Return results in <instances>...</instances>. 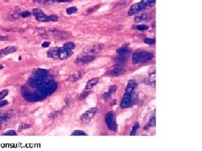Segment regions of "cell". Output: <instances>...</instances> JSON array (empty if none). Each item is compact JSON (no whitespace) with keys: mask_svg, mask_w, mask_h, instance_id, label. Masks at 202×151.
I'll list each match as a JSON object with an SVG mask.
<instances>
[{"mask_svg":"<svg viewBox=\"0 0 202 151\" xmlns=\"http://www.w3.org/2000/svg\"><path fill=\"white\" fill-rule=\"evenodd\" d=\"M75 44L73 43V42H67V43H66V44H64V46H63V47H65V48H67V49H68V50H73L75 48Z\"/></svg>","mask_w":202,"mask_h":151,"instance_id":"44dd1931","label":"cell"},{"mask_svg":"<svg viewBox=\"0 0 202 151\" xmlns=\"http://www.w3.org/2000/svg\"><path fill=\"white\" fill-rule=\"evenodd\" d=\"M155 42H156L155 39H151V38H146L144 40V43H146L147 45H153L155 44Z\"/></svg>","mask_w":202,"mask_h":151,"instance_id":"cb8c5ba5","label":"cell"},{"mask_svg":"<svg viewBox=\"0 0 202 151\" xmlns=\"http://www.w3.org/2000/svg\"><path fill=\"white\" fill-rule=\"evenodd\" d=\"M110 96H111V93L110 92H104V94L102 95V97H103V99H104V100L106 101V100H108V99L110 97Z\"/></svg>","mask_w":202,"mask_h":151,"instance_id":"1f68e13d","label":"cell"},{"mask_svg":"<svg viewBox=\"0 0 202 151\" xmlns=\"http://www.w3.org/2000/svg\"><path fill=\"white\" fill-rule=\"evenodd\" d=\"M34 1L39 4H50V3L54 2L53 0H34Z\"/></svg>","mask_w":202,"mask_h":151,"instance_id":"f546056e","label":"cell"},{"mask_svg":"<svg viewBox=\"0 0 202 151\" xmlns=\"http://www.w3.org/2000/svg\"><path fill=\"white\" fill-rule=\"evenodd\" d=\"M77 11H78V8H77L76 7H70L68 8H67V14H74V13H76Z\"/></svg>","mask_w":202,"mask_h":151,"instance_id":"603a6c76","label":"cell"},{"mask_svg":"<svg viewBox=\"0 0 202 151\" xmlns=\"http://www.w3.org/2000/svg\"><path fill=\"white\" fill-rule=\"evenodd\" d=\"M48 20L52 21V22H56L58 20V17L56 15H50L48 16Z\"/></svg>","mask_w":202,"mask_h":151,"instance_id":"83f0119b","label":"cell"},{"mask_svg":"<svg viewBox=\"0 0 202 151\" xmlns=\"http://www.w3.org/2000/svg\"><path fill=\"white\" fill-rule=\"evenodd\" d=\"M16 47L14 46H8L4 48V49H3L0 50V57H4L5 56H7V55H9L11 53H14L16 51Z\"/></svg>","mask_w":202,"mask_h":151,"instance_id":"4fadbf2b","label":"cell"},{"mask_svg":"<svg viewBox=\"0 0 202 151\" xmlns=\"http://www.w3.org/2000/svg\"><path fill=\"white\" fill-rule=\"evenodd\" d=\"M33 14L39 22H49V20H48V16H46L39 8L33 9Z\"/></svg>","mask_w":202,"mask_h":151,"instance_id":"5b68a950","label":"cell"},{"mask_svg":"<svg viewBox=\"0 0 202 151\" xmlns=\"http://www.w3.org/2000/svg\"><path fill=\"white\" fill-rule=\"evenodd\" d=\"M30 15H31V13L30 11H24V12H21V14H20V16L22 18H26Z\"/></svg>","mask_w":202,"mask_h":151,"instance_id":"4dcf8cb0","label":"cell"},{"mask_svg":"<svg viewBox=\"0 0 202 151\" xmlns=\"http://www.w3.org/2000/svg\"><path fill=\"white\" fill-rule=\"evenodd\" d=\"M150 18H151V15L147 14H141L140 16H137V17H136V19H135V22L139 23V22L143 21V20H148Z\"/></svg>","mask_w":202,"mask_h":151,"instance_id":"2e32d148","label":"cell"},{"mask_svg":"<svg viewBox=\"0 0 202 151\" xmlns=\"http://www.w3.org/2000/svg\"><path fill=\"white\" fill-rule=\"evenodd\" d=\"M47 56L53 59H57V47L50 49L47 52Z\"/></svg>","mask_w":202,"mask_h":151,"instance_id":"9a60e30c","label":"cell"},{"mask_svg":"<svg viewBox=\"0 0 202 151\" xmlns=\"http://www.w3.org/2000/svg\"><path fill=\"white\" fill-rule=\"evenodd\" d=\"M84 72H85L84 70H78V72H74V73L72 74V75L69 76L68 80H69V81L71 82H77V81H78V80L81 78V77H83V76L85 74Z\"/></svg>","mask_w":202,"mask_h":151,"instance_id":"9c48e42d","label":"cell"},{"mask_svg":"<svg viewBox=\"0 0 202 151\" xmlns=\"http://www.w3.org/2000/svg\"><path fill=\"white\" fill-rule=\"evenodd\" d=\"M72 56V50L67 49L65 47L57 48V59L67 60Z\"/></svg>","mask_w":202,"mask_h":151,"instance_id":"277c9868","label":"cell"},{"mask_svg":"<svg viewBox=\"0 0 202 151\" xmlns=\"http://www.w3.org/2000/svg\"><path fill=\"white\" fill-rule=\"evenodd\" d=\"M99 78H98V77H95V78H92V79H90V80H89V81H88L87 84H86L85 90H89V89L93 88V87H94V86L99 82Z\"/></svg>","mask_w":202,"mask_h":151,"instance_id":"5bb4252c","label":"cell"},{"mask_svg":"<svg viewBox=\"0 0 202 151\" xmlns=\"http://www.w3.org/2000/svg\"><path fill=\"white\" fill-rule=\"evenodd\" d=\"M94 60V56H84L81 57V58H78L75 60V62L77 64H87L93 61Z\"/></svg>","mask_w":202,"mask_h":151,"instance_id":"30bf717a","label":"cell"},{"mask_svg":"<svg viewBox=\"0 0 202 151\" xmlns=\"http://www.w3.org/2000/svg\"><path fill=\"white\" fill-rule=\"evenodd\" d=\"M49 32H52V33H56V32H58V31H57V30H56V29H50V30H49Z\"/></svg>","mask_w":202,"mask_h":151,"instance_id":"ab89813d","label":"cell"},{"mask_svg":"<svg viewBox=\"0 0 202 151\" xmlns=\"http://www.w3.org/2000/svg\"><path fill=\"white\" fill-rule=\"evenodd\" d=\"M116 89H117V86H116V85H113V86H111L110 87V90H109V92H110L111 94H112V93H114L115 91H116Z\"/></svg>","mask_w":202,"mask_h":151,"instance_id":"836d02e7","label":"cell"},{"mask_svg":"<svg viewBox=\"0 0 202 151\" xmlns=\"http://www.w3.org/2000/svg\"><path fill=\"white\" fill-rule=\"evenodd\" d=\"M3 68H4V66L0 65V70H1V69H3Z\"/></svg>","mask_w":202,"mask_h":151,"instance_id":"b9f144b4","label":"cell"},{"mask_svg":"<svg viewBox=\"0 0 202 151\" xmlns=\"http://www.w3.org/2000/svg\"><path fill=\"white\" fill-rule=\"evenodd\" d=\"M148 25H145V24H142V25H137L136 27V29L137 30H140V31H146L148 30Z\"/></svg>","mask_w":202,"mask_h":151,"instance_id":"7402d4cb","label":"cell"},{"mask_svg":"<svg viewBox=\"0 0 202 151\" xmlns=\"http://www.w3.org/2000/svg\"><path fill=\"white\" fill-rule=\"evenodd\" d=\"M30 128V124H26V123H23L20 125V128H19V131H22L24 129H26V128Z\"/></svg>","mask_w":202,"mask_h":151,"instance_id":"f1b7e54d","label":"cell"},{"mask_svg":"<svg viewBox=\"0 0 202 151\" xmlns=\"http://www.w3.org/2000/svg\"><path fill=\"white\" fill-rule=\"evenodd\" d=\"M155 2L156 0H142L140 3H136V4L131 5L129 12H128V14L130 16H132L135 14H137L139 12H142L146 10V9L152 8L154 6Z\"/></svg>","mask_w":202,"mask_h":151,"instance_id":"6da1fadb","label":"cell"},{"mask_svg":"<svg viewBox=\"0 0 202 151\" xmlns=\"http://www.w3.org/2000/svg\"><path fill=\"white\" fill-rule=\"evenodd\" d=\"M124 72H125V70L122 68V67L115 66L113 69L109 70L106 75L110 76H119L120 75H122V74L124 73Z\"/></svg>","mask_w":202,"mask_h":151,"instance_id":"8992f818","label":"cell"},{"mask_svg":"<svg viewBox=\"0 0 202 151\" xmlns=\"http://www.w3.org/2000/svg\"><path fill=\"white\" fill-rule=\"evenodd\" d=\"M66 102L67 103V106H69L70 104L72 103V99H70L69 97H67L66 98Z\"/></svg>","mask_w":202,"mask_h":151,"instance_id":"8d00e7d4","label":"cell"},{"mask_svg":"<svg viewBox=\"0 0 202 151\" xmlns=\"http://www.w3.org/2000/svg\"><path fill=\"white\" fill-rule=\"evenodd\" d=\"M155 124H156V121H155V116L153 115V116L150 118V120H149V122H148V123H147V127H145L144 128V129H147V128H149V127H155Z\"/></svg>","mask_w":202,"mask_h":151,"instance_id":"e0dca14e","label":"cell"},{"mask_svg":"<svg viewBox=\"0 0 202 151\" xmlns=\"http://www.w3.org/2000/svg\"><path fill=\"white\" fill-rule=\"evenodd\" d=\"M137 88V83L135 80H130L128 82L127 86L126 88V94H132L134 91Z\"/></svg>","mask_w":202,"mask_h":151,"instance_id":"ba28073f","label":"cell"},{"mask_svg":"<svg viewBox=\"0 0 202 151\" xmlns=\"http://www.w3.org/2000/svg\"><path fill=\"white\" fill-rule=\"evenodd\" d=\"M115 103H116V100H113V101L111 102L110 106H113V105H114V104H115Z\"/></svg>","mask_w":202,"mask_h":151,"instance_id":"60d3db41","label":"cell"},{"mask_svg":"<svg viewBox=\"0 0 202 151\" xmlns=\"http://www.w3.org/2000/svg\"><path fill=\"white\" fill-rule=\"evenodd\" d=\"M139 127H140L139 123H136L134 124V126L132 128V130H131V136H133V135H135V134H136V132H137V130H138Z\"/></svg>","mask_w":202,"mask_h":151,"instance_id":"d6986e66","label":"cell"},{"mask_svg":"<svg viewBox=\"0 0 202 151\" xmlns=\"http://www.w3.org/2000/svg\"><path fill=\"white\" fill-rule=\"evenodd\" d=\"M132 104V97H131V94H126L125 93L122 101H121L120 107L122 108H126L130 107Z\"/></svg>","mask_w":202,"mask_h":151,"instance_id":"52a82bcc","label":"cell"},{"mask_svg":"<svg viewBox=\"0 0 202 151\" xmlns=\"http://www.w3.org/2000/svg\"><path fill=\"white\" fill-rule=\"evenodd\" d=\"M11 118V114L9 113H4V114H1L0 115V122H4L9 120V118Z\"/></svg>","mask_w":202,"mask_h":151,"instance_id":"ac0fdd59","label":"cell"},{"mask_svg":"<svg viewBox=\"0 0 202 151\" xmlns=\"http://www.w3.org/2000/svg\"><path fill=\"white\" fill-rule=\"evenodd\" d=\"M3 135H10V136H13V135H17V133H16V132L14 131V130H9V131L5 132V133L3 134Z\"/></svg>","mask_w":202,"mask_h":151,"instance_id":"4316f807","label":"cell"},{"mask_svg":"<svg viewBox=\"0 0 202 151\" xmlns=\"http://www.w3.org/2000/svg\"><path fill=\"white\" fill-rule=\"evenodd\" d=\"M50 42H47V41H46V42H44V43H42V47L43 48H46V47H48L50 46Z\"/></svg>","mask_w":202,"mask_h":151,"instance_id":"74e56055","label":"cell"},{"mask_svg":"<svg viewBox=\"0 0 202 151\" xmlns=\"http://www.w3.org/2000/svg\"><path fill=\"white\" fill-rule=\"evenodd\" d=\"M7 104H8V102L6 100H1V101H0V108L4 107V106H6Z\"/></svg>","mask_w":202,"mask_h":151,"instance_id":"e575fe53","label":"cell"},{"mask_svg":"<svg viewBox=\"0 0 202 151\" xmlns=\"http://www.w3.org/2000/svg\"><path fill=\"white\" fill-rule=\"evenodd\" d=\"M98 109L97 108H92L90 109H88V111H86L82 115L81 117V121L83 123H88L91 121V119L94 117V115L97 112Z\"/></svg>","mask_w":202,"mask_h":151,"instance_id":"3957f363","label":"cell"},{"mask_svg":"<svg viewBox=\"0 0 202 151\" xmlns=\"http://www.w3.org/2000/svg\"><path fill=\"white\" fill-rule=\"evenodd\" d=\"M20 9L19 8H15L14 10L11 11L10 13H9V19L10 21H14V20H18L19 18L20 17Z\"/></svg>","mask_w":202,"mask_h":151,"instance_id":"8fae6325","label":"cell"},{"mask_svg":"<svg viewBox=\"0 0 202 151\" xmlns=\"http://www.w3.org/2000/svg\"><path fill=\"white\" fill-rule=\"evenodd\" d=\"M104 48V45L103 44H96V45H94V46H92L91 47H89L88 50V52L90 54H98L99 53V51L103 50Z\"/></svg>","mask_w":202,"mask_h":151,"instance_id":"7c38bea8","label":"cell"},{"mask_svg":"<svg viewBox=\"0 0 202 151\" xmlns=\"http://www.w3.org/2000/svg\"><path fill=\"white\" fill-rule=\"evenodd\" d=\"M71 135H72V136H80V135L85 136V135H87V134H86L85 132L81 131V130H75V131L72 132Z\"/></svg>","mask_w":202,"mask_h":151,"instance_id":"ffe728a7","label":"cell"},{"mask_svg":"<svg viewBox=\"0 0 202 151\" xmlns=\"http://www.w3.org/2000/svg\"><path fill=\"white\" fill-rule=\"evenodd\" d=\"M9 38L7 36H0V41H4V40H8Z\"/></svg>","mask_w":202,"mask_h":151,"instance_id":"f35d334b","label":"cell"},{"mask_svg":"<svg viewBox=\"0 0 202 151\" xmlns=\"http://www.w3.org/2000/svg\"><path fill=\"white\" fill-rule=\"evenodd\" d=\"M8 93H9V90H4V91L0 92V101L3 100L8 95Z\"/></svg>","mask_w":202,"mask_h":151,"instance_id":"484cf974","label":"cell"},{"mask_svg":"<svg viewBox=\"0 0 202 151\" xmlns=\"http://www.w3.org/2000/svg\"><path fill=\"white\" fill-rule=\"evenodd\" d=\"M54 2H57V3H67V2H71L72 0H53Z\"/></svg>","mask_w":202,"mask_h":151,"instance_id":"d590c367","label":"cell"},{"mask_svg":"<svg viewBox=\"0 0 202 151\" xmlns=\"http://www.w3.org/2000/svg\"><path fill=\"white\" fill-rule=\"evenodd\" d=\"M60 115V112H52V113H51L50 115H49V117L51 118H57Z\"/></svg>","mask_w":202,"mask_h":151,"instance_id":"d6a6232c","label":"cell"},{"mask_svg":"<svg viewBox=\"0 0 202 151\" xmlns=\"http://www.w3.org/2000/svg\"><path fill=\"white\" fill-rule=\"evenodd\" d=\"M89 95V92L88 91V92H83L81 95L79 96V100L80 101H83V100H84V99L88 97V96Z\"/></svg>","mask_w":202,"mask_h":151,"instance_id":"d4e9b609","label":"cell"},{"mask_svg":"<svg viewBox=\"0 0 202 151\" xmlns=\"http://www.w3.org/2000/svg\"><path fill=\"white\" fill-rule=\"evenodd\" d=\"M153 57L152 54L149 52H136L134 54L132 62L133 64H136L139 62H145L147 60H151Z\"/></svg>","mask_w":202,"mask_h":151,"instance_id":"7a4b0ae2","label":"cell"}]
</instances>
